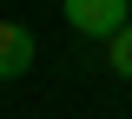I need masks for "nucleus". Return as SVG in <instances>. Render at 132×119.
I'll return each instance as SVG.
<instances>
[{"instance_id": "f257e3e1", "label": "nucleus", "mask_w": 132, "mask_h": 119, "mask_svg": "<svg viewBox=\"0 0 132 119\" xmlns=\"http://www.w3.org/2000/svg\"><path fill=\"white\" fill-rule=\"evenodd\" d=\"M126 20H132V13H126V0H66V27H73V33L112 40Z\"/></svg>"}, {"instance_id": "f03ea898", "label": "nucleus", "mask_w": 132, "mask_h": 119, "mask_svg": "<svg viewBox=\"0 0 132 119\" xmlns=\"http://www.w3.org/2000/svg\"><path fill=\"white\" fill-rule=\"evenodd\" d=\"M33 33L20 27V20H0V80H20V73H33Z\"/></svg>"}, {"instance_id": "7ed1b4c3", "label": "nucleus", "mask_w": 132, "mask_h": 119, "mask_svg": "<svg viewBox=\"0 0 132 119\" xmlns=\"http://www.w3.org/2000/svg\"><path fill=\"white\" fill-rule=\"evenodd\" d=\"M106 60H112V73H119V80H132V20L119 27L112 40H106Z\"/></svg>"}]
</instances>
